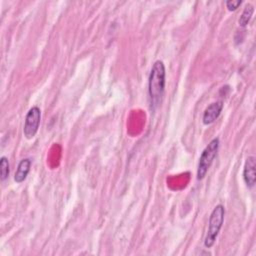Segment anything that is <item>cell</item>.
I'll return each mask as SVG.
<instances>
[{"instance_id": "cell-1", "label": "cell", "mask_w": 256, "mask_h": 256, "mask_svg": "<svg viewBox=\"0 0 256 256\" xmlns=\"http://www.w3.org/2000/svg\"><path fill=\"white\" fill-rule=\"evenodd\" d=\"M166 84V70L162 61L154 62L148 79V93L151 107L155 109L162 101Z\"/></svg>"}, {"instance_id": "cell-2", "label": "cell", "mask_w": 256, "mask_h": 256, "mask_svg": "<svg viewBox=\"0 0 256 256\" xmlns=\"http://www.w3.org/2000/svg\"><path fill=\"white\" fill-rule=\"evenodd\" d=\"M224 216H225L224 206L221 204L216 205L210 214L209 226H208L207 234L204 239V246L206 248H211L214 245L216 238L219 234V231L222 227V224L224 222Z\"/></svg>"}, {"instance_id": "cell-3", "label": "cell", "mask_w": 256, "mask_h": 256, "mask_svg": "<svg viewBox=\"0 0 256 256\" xmlns=\"http://www.w3.org/2000/svg\"><path fill=\"white\" fill-rule=\"evenodd\" d=\"M218 149H219V138L216 137V138H213L202 151L201 156L199 158L198 168H197L198 180H201L206 176L213 160L217 156Z\"/></svg>"}, {"instance_id": "cell-4", "label": "cell", "mask_w": 256, "mask_h": 256, "mask_svg": "<svg viewBox=\"0 0 256 256\" xmlns=\"http://www.w3.org/2000/svg\"><path fill=\"white\" fill-rule=\"evenodd\" d=\"M41 120V110L37 106H33L26 114L23 133L27 139H32L39 128Z\"/></svg>"}, {"instance_id": "cell-5", "label": "cell", "mask_w": 256, "mask_h": 256, "mask_svg": "<svg viewBox=\"0 0 256 256\" xmlns=\"http://www.w3.org/2000/svg\"><path fill=\"white\" fill-rule=\"evenodd\" d=\"M243 178L247 187L252 188L256 183V159L254 156H249L244 164Z\"/></svg>"}, {"instance_id": "cell-6", "label": "cell", "mask_w": 256, "mask_h": 256, "mask_svg": "<svg viewBox=\"0 0 256 256\" xmlns=\"http://www.w3.org/2000/svg\"><path fill=\"white\" fill-rule=\"evenodd\" d=\"M223 109V102L222 101H216L211 103L207 108L205 109L202 117V121L204 125H210L212 124L221 114Z\"/></svg>"}, {"instance_id": "cell-7", "label": "cell", "mask_w": 256, "mask_h": 256, "mask_svg": "<svg viewBox=\"0 0 256 256\" xmlns=\"http://www.w3.org/2000/svg\"><path fill=\"white\" fill-rule=\"evenodd\" d=\"M31 163H32L31 159L29 158H24L19 162L17 166V170L14 175V180L16 183H21L27 178V175L30 171Z\"/></svg>"}, {"instance_id": "cell-8", "label": "cell", "mask_w": 256, "mask_h": 256, "mask_svg": "<svg viewBox=\"0 0 256 256\" xmlns=\"http://www.w3.org/2000/svg\"><path fill=\"white\" fill-rule=\"evenodd\" d=\"M253 12H254L253 5L247 4V5L245 6V8H244L242 14L240 15V18H239V25H240L241 27H245V26L249 23V21H250V19H251V17H252Z\"/></svg>"}, {"instance_id": "cell-9", "label": "cell", "mask_w": 256, "mask_h": 256, "mask_svg": "<svg viewBox=\"0 0 256 256\" xmlns=\"http://www.w3.org/2000/svg\"><path fill=\"white\" fill-rule=\"evenodd\" d=\"M10 173V168H9V161L5 156H2L0 158V175H1V180H5Z\"/></svg>"}, {"instance_id": "cell-10", "label": "cell", "mask_w": 256, "mask_h": 256, "mask_svg": "<svg viewBox=\"0 0 256 256\" xmlns=\"http://www.w3.org/2000/svg\"><path fill=\"white\" fill-rule=\"evenodd\" d=\"M225 4L229 11H235L242 4V1L241 0H227Z\"/></svg>"}]
</instances>
